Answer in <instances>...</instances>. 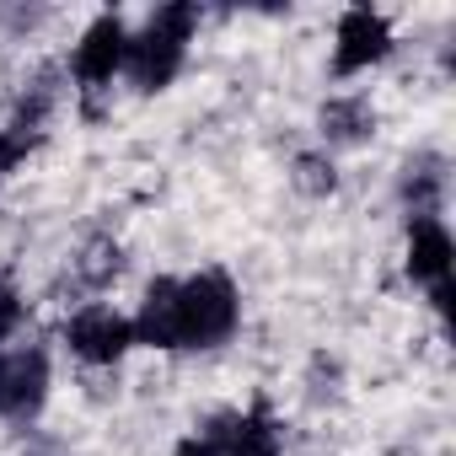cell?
<instances>
[{"label":"cell","instance_id":"obj_1","mask_svg":"<svg viewBox=\"0 0 456 456\" xmlns=\"http://www.w3.org/2000/svg\"><path fill=\"white\" fill-rule=\"evenodd\" d=\"M199 28V6H188V0H177V6H161L145 33L129 38V54H124V70L140 92H161L172 86V76L183 70L188 60V38Z\"/></svg>","mask_w":456,"mask_h":456},{"label":"cell","instance_id":"obj_2","mask_svg":"<svg viewBox=\"0 0 456 456\" xmlns=\"http://www.w3.org/2000/svg\"><path fill=\"white\" fill-rule=\"evenodd\" d=\"M237 322H242V296L220 269L177 280V349H215L237 333Z\"/></svg>","mask_w":456,"mask_h":456},{"label":"cell","instance_id":"obj_3","mask_svg":"<svg viewBox=\"0 0 456 456\" xmlns=\"http://www.w3.org/2000/svg\"><path fill=\"white\" fill-rule=\"evenodd\" d=\"M392 54V28L381 12L370 6H349L338 17V38H333V70L338 76H360L370 65H381Z\"/></svg>","mask_w":456,"mask_h":456},{"label":"cell","instance_id":"obj_4","mask_svg":"<svg viewBox=\"0 0 456 456\" xmlns=\"http://www.w3.org/2000/svg\"><path fill=\"white\" fill-rule=\"evenodd\" d=\"M65 344H70V354H81L86 365H118V360L129 354V344H134V322L118 317L113 306H86V312L70 317Z\"/></svg>","mask_w":456,"mask_h":456},{"label":"cell","instance_id":"obj_5","mask_svg":"<svg viewBox=\"0 0 456 456\" xmlns=\"http://www.w3.org/2000/svg\"><path fill=\"white\" fill-rule=\"evenodd\" d=\"M49 397V360L44 349L0 354V419H33Z\"/></svg>","mask_w":456,"mask_h":456},{"label":"cell","instance_id":"obj_6","mask_svg":"<svg viewBox=\"0 0 456 456\" xmlns=\"http://www.w3.org/2000/svg\"><path fill=\"white\" fill-rule=\"evenodd\" d=\"M124 54H129V28L118 17H97L86 28V38L76 44V81L86 92L113 86V76L124 70Z\"/></svg>","mask_w":456,"mask_h":456},{"label":"cell","instance_id":"obj_7","mask_svg":"<svg viewBox=\"0 0 456 456\" xmlns=\"http://www.w3.org/2000/svg\"><path fill=\"white\" fill-rule=\"evenodd\" d=\"M204 440H209L220 456H280V451H285V429H280L264 408L220 419Z\"/></svg>","mask_w":456,"mask_h":456},{"label":"cell","instance_id":"obj_8","mask_svg":"<svg viewBox=\"0 0 456 456\" xmlns=\"http://www.w3.org/2000/svg\"><path fill=\"white\" fill-rule=\"evenodd\" d=\"M445 274H451V237L435 215H419L413 237H408V280L435 290V285H445Z\"/></svg>","mask_w":456,"mask_h":456},{"label":"cell","instance_id":"obj_9","mask_svg":"<svg viewBox=\"0 0 456 456\" xmlns=\"http://www.w3.org/2000/svg\"><path fill=\"white\" fill-rule=\"evenodd\" d=\"M134 344L151 349H177V280H156L140 301L134 317Z\"/></svg>","mask_w":456,"mask_h":456},{"label":"cell","instance_id":"obj_10","mask_svg":"<svg viewBox=\"0 0 456 456\" xmlns=\"http://www.w3.org/2000/svg\"><path fill=\"white\" fill-rule=\"evenodd\" d=\"M370 129H376V113H370L365 97H338V102L322 108V134L338 140V145H360Z\"/></svg>","mask_w":456,"mask_h":456},{"label":"cell","instance_id":"obj_11","mask_svg":"<svg viewBox=\"0 0 456 456\" xmlns=\"http://www.w3.org/2000/svg\"><path fill=\"white\" fill-rule=\"evenodd\" d=\"M22 156H28V134H22V129H17V134L0 129V183H6V177L22 167Z\"/></svg>","mask_w":456,"mask_h":456},{"label":"cell","instance_id":"obj_12","mask_svg":"<svg viewBox=\"0 0 456 456\" xmlns=\"http://www.w3.org/2000/svg\"><path fill=\"white\" fill-rule=\"evenodd\" d=\"M17 322H22V296H17L6 280H0V338H12Z\"/></svg>","mask_w":456,"mask_h":456},{"label":"cell","instance_id":"obj_13","mask_svg":"<svg viewBox=\"0 0 456 456\" xmlns=\"http://www.w3.org/2000/svg\"><path fill=\"white\" fill-rule=\"evenodd\" d=\"M177 456H220V451H215L209 440H183V445H177Z\"/></svg>","mask_w":456,"mask_h":456}]
</instances>
